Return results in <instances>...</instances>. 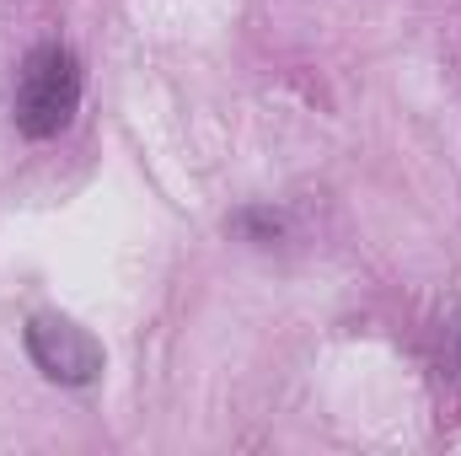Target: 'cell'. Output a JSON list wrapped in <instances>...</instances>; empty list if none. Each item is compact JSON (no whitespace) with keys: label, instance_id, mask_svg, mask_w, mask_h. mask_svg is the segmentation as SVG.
I'll list each match as a JSON object with an SVG mask.
<instances>
[{"label":"cell","instance_id":"3","mask_svg":"<svg viewBox=\"0 0 461 456\" xmlns=\"http://www.w3.org/2000/svg\"><path fill=\"white\" fill-rule=\"evenodd\" d=\"M456 343H461V328H456Z\"/></svg>","mask_w":461,"mask_h":456},{"label":"cell","instance_id":"1","mask_svg":"<svg viewBox=\"0 0 461 456\" xmlns=\"http://www.w3.org/2000/svg\"><path fill=\"white\" fill-rule=\"evenodd\" d=\"M16 129L27 140H54L59 129H70V118L81 108V65L70 49L43 43L22 59L16 76Z\"/></svg>","mask_w":461,"mask_h":456},{"label":"cell","instance_id":"2","mask_svg":"<svg viewBox=\"0 0 461 456\" xmlns=\"http://www.w3.org/2000/svg\"><path fill=\"white\" fill-rule=\"evenodd\" d=\"M27 354L59 387H92L103 376V343L86 328H76L70 317H54V312L27 323Z\"/></svg>","mask_w":461,"mask_h":456}]
</instances>
